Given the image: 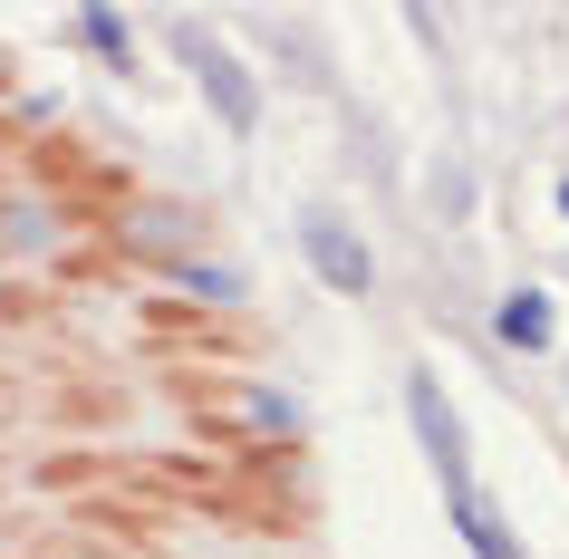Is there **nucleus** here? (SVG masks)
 Segmentation results:
<instances>
[{"label":"nucleus","instance_id":"20e7f679","mask_svg":"<svg viewBox=\"0 0 569 559\" xmlns=\"http://www.w3.org/2000/svg\"><path fill=\"white\" fill-rule=\"evenodd\" d=\"M511 338V348H550V299L540 290H521V299H502V319H492Z\"/></svg>","mask_w":569,"mask_h":559},{"label":"nucleus","instance_id":"f03ea898","mask_svg":"<svg viewBox=\"0 0 569 559\" xmlns=\"http://www.w3.org/2000/svg\"><path fill=\"white\" fill-rule=\"evenodd\" d=\"M300 251L319 261V280H329V290H367V280H377V270H367V251L338 232V222H300Z\"/></svg>","mask_w":569,"mask_h":559},{"label":"nucleus","instance_id":"f257e3e1","mask_svg":"<svg viewBox=\"0 0 569 559\" xmlns=\"http://www.w3.org/2000/svg\"><path fill=\"white\" fill-rule=\"evenodd\" d=\"M406 415H416L425 453H435V472H445V492H473V472H463V425H453V406L435 396V377L406 386Z\"/></svg>","mask_w":569,"mask_h":559},{"label":"nucleus","instance_id":"7ed1b4c3","mask_svg":"<svg viewBox=\"0 0 569 559\" xmlns=\"http://www.w3.org/2000/svg\"><path fill=\"white\" fill-rule=\"evenodd\" d=\"M203 88L222 97V117H232V126H251V117H261V97H251V78H241V68L222 59V49H212V59H203Z\"/></svg>","mask_w":569,"mask_h":559},{"label":"nucleus","instance_id":"39448f33","mask_svg":"<svg viewBox=\"0 0 569 559\" xmlns=\"http://www.w3.org/2000/svg\"><path fill=\"white\" fill-rule=\"evenodd\" d=\"M560 212H569V183H560Z\"/></svg>","mask_w":569,"mask_h":559}]
</instances>
